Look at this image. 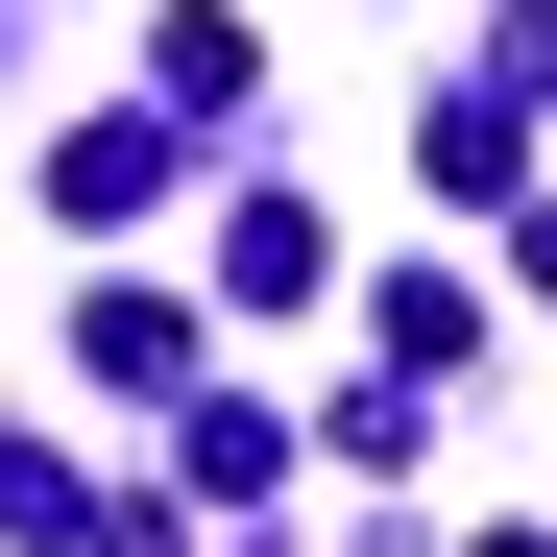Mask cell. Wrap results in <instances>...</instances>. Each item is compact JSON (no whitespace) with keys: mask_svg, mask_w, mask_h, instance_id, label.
<instances>
[{"mask_svg":"<svg viewBox=\"0 0 557 557\" xmlns=\"http://www.w3.org/2000/svg\"><path fill=\"white\" fill-rule=\"evenodd\" d=\"M170 195H195V170H170V98H146V122H73V146H49V219H98V243H122V219H170Z\"/></svg>","mask_w":557,"mask_h":557,"instance_id":"obj_1","label":"cell"},{"mask_svg":"<svg viewBox=\"0 0 557 557\" xmlns=\"http://www.w3.org/2000/svg\"><path fill=\"white\" fill-rule=\"evenodd\" d=\"M73 388H170V412H195V292H98V315H73Z\"/></svg>","mask_w":557,"mask_h":557,"instance_id":"obj_2","label":"cell"}]
</instances>
